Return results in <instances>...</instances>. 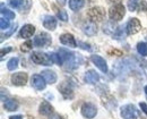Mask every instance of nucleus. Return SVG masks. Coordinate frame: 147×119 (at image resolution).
<instances>
[{
	"instance_id": "obj_24",
	"label": "nucleus",
	"mask_w": 147,
	"mask_h": 119,
	"mask_svg": "<svg viewBox=\"0 0 147 119\" xmlns=\"http://www.w3.org/2000/svg\"><path fill=\"white\" fill-rule=\"evenodd\" d=\"M1 15H2V17H6L7 20H9L15 18V13L9 10V9H7V8H5L3 3H1Z\"/></svg>"
},
{
	"instance_id": "obj_3",
	"label": "nucleus",
	"mask_w": 147,
	"mask_h": 119,
	"mask_svg": "<svg viewBox=\"0 0 147 119\" xmlns=\"http://www.w3.org/2000/svg\"><path fill=\"white\" fill-rule=\"evenodd\" d=\"M87 17L91 22H94V23L102 22L105 18V9L101 6H95L87 11Z\"/></svg>"
},
{
	"instance_id": "obj_8",
	"label": "nucleus",
	"mask_w": 147,
	"mask_h": 119,
	"mask_svg": "<svg viewBox=\"0 0 147 119\" xmlns=\"http://www.w3.org/2000/svg\"><path fill=\"white\" fill-rule=\"evenodd\" d=\"M27 79H28L27 73L18 72V73H15L11 75L10 80H11L13 85H15V86H24L27 83Z\"/></svg>"
},
{
	"instance_id": "obj_1",
	"label": "nucleus",
	"mask_w": 147,
	"mask_h": 119,
	"mask_svg": "<svg viewBox=\"0 0 147 119\" xmlns=\"http://www.w3.org/2000/svg\"><path fill=\"white\" fill-rule=\"evenodd\" d=\"M31 59L36 65H42V66H51L53 62L50 58V55L41 52V51H33L31 55Z\"/></svg>"
},
{
	"instance_id": "obj_27",
	"label": "nucleus",
	"mask_w": 147,
	"mask_h": 119,
	"mask_svg": "<svg viewBox=\"0 0 147 119\" xmlns=\"http://www.w3.org/2000/svg\"><path fill=\"white\" fill-rule=\"evenodd\" d=\"M50 58H51L53 64H57V65H59V66H62V65H63V61H62V59H61V57H60L59 53H55V52L50 53Z\"/></svg>"
},
{
	"instance_id": "obj_36",
	"label": "nucleus",
	"mask_w": 147,
	"mask_h": 119,
	"mask_svg": "<svg viewBox=\"0 0 147 119\" xmlns=\"http://www.w3.org/2000/svg\"><path fill=\"white\" fill-rule=\"evenodd\" d=\"M11 50H13V48H10V47H8V48H6V49L2 48V49H1V53H0V55H1V58H2L5 55H7L8 52H10Z\"/></svg>"
},
{
	"instance_id": "obj_35",
	"label": "nucleus",
	"mask_w": 147,
	"mask_h": 119,
	"mask_svg": "<svg viewBox=\"0 0 147 119\" xmlns=\"http://www.w3.org/2000/svg\"><path fill=\"white\" fill-rule=\"evenodd\" d=\"M78 47H79V48H82V49H84V50H87V51H92V48H91V45H90L88 43H85V42H83V41H78Z\"/></svg>"
},
{
	"instance_id": "obj_43",
	"label": "nucleus",
	"mask_w": 147,
	"mask_h": 119,
	"mask_svg": "<svg viewBox=\"0 0 147 119\" xmlns=\"http://www.w3.org/2000/svg\"><path fill=\"white\" fill-rule=\"evenodd\" d=\"M144 91H145V93L147 94V85L145 86V87H144Z\"/></svg>"
},
{
	"instance_id": "obj_23",
	"label": "nucleus",
	"mask_w": 147,
	"mask_h": 119,
	"mask_svg": "<svg viewBox=\"0 0 147 119\" xmlns=\"http://www.w3.org/2000/svg\"><path fill=\"white\" fill-rule=\"evenodd\" d=\"M85 5V0H69V8L73 11L80 10Z\"/></svg>"
},
{
	"instance_id": "obj_34",
	"label": "nucleus",
	"mask_w": 147,
	"mask_h": 119,
	"mask_svg": "<svg viewBox=\"0 0 147 119\" xmlns=\"http://www.w3.org/2000/svg\"><path fill=\"white\" fill-rule=\"evenodd\" d=\"M16 28H17V24H15V25H14V26H13V27L7 32V33H6V34H2V35H1V41H3L5 38L7 39V38H9L10 35H13V34H14V32L16 31Z\"/></svg>"
},
{
	"instance_id": "obj_32",
	"label": "nucleus",
	"mask_w": 147,
	"mask_h": 119,
	"mask_svg": "<svg viewBox=\"0 0 147 119\" xmlns=\"http://www.w3.org/2000/svg\"><path fill=\"white\" fill-rule=\"evenodd\" d=\"M139 0H128V8L130 11H136Z\"/></svg>"
},
{
	"instance_id": "obj_22",
	"label": "nucleus",
	"mask_w": 147,
	"mask_h": 119,
	"mask_svg": "<svg viewBox=\"0 0 147 119\" xmlns=\"http://www.w3.org/2000/svg\"><path fill=\"white\" fill-rule=\"evenodd\" d=\"M118 30V27L114 25V22H107L104 25H103V32L107 33V34H110L113 37V34L115 33V31Z\"/></svg>"
},
{
	"instance_id": "obj_25",
	"label": "nucleus",
	"mask_w": 147,
	"mask_h": 119,
	"mask_svg": "<svg viewBox=\"0 0 147 119\" xmlns=\"http://www.w3.org/2000/svg\"><path fill=\"white\" fill-rule=\"evenodd\" d=\"M137 51L142 57H147V43L146 42H139L137 44Z\"/></svg>"
},
{
	"instance_id": "obj_10",
	"label": "nucleus",
	"mask_w": 147,
	"mask_h": 119,
	"mask_svg": "<svg viewBox=\"0 0 147 119\" xmlns=\"http://www.w3.org/2000/svg\"><path fill=\"white\" fill-rule=\"evenodd\" d=\"M91 60L102 73H104V74L108 73V70H109L108 69V64H107L104 58H102L101 56H97V55H93V56H91Z\"/></svg>"
},
{
	"instance_id": "obj_5",
	"label": "nucleus",
	"mask_w": 147,
	"mask_h": 119,
	"mask_svg": "<svg viewBox=\"0 0 147 119\" xmlns=\"http://www.w3.org/2000/svg\"><path fill=\"white\" fill-rule=\"evenodd\" d=\"M80 112L85 118L93 119L97 115V108L95 104H93L91 102H85L80 108Z\"/></svg>"
},
{
	"instance_id": "obj_7",
	"label": "nucleus",
	"mask_w": 147,
	"mask_h": 119,
	"mask_svg": "<svg viewBox=\"0 0 147 119\" xmlns=\"http://www.w3.org/2000/svg\"><path fill=\"white\" fill-rule=\"evenodd\" d=\"M33 42H34V45H35L36 48H43V47L50 45L51 42H52V39H51V37H50L48 33L42 32V33H40L38 35H36V37L34 38Z\"/></svg>"
},
{
	"instance_id": "obj_33",
	"label": "nucleus",
	"mask_w": 147,
	"mask_h": 119,
	"mask_svg": "<svg viewBox=\"0 0 147 119\" xmlns=\"http://www.w3.org/2000/svg\"><path fill=\"white\" fill-rule=\"evenodd\" d=\"M9 26H10L9 20H7V18H5V17H1V20H0V27H1V30L5 31V30L9 28Z\"/></svg>"
},
{
	"instance_id": "obj_41",
	"label": "nucleus",
	"mask_w": 147,
	"mask_h": 119,
	"mask_svg": "<svg viewBox=\"0 0 147 119\" xmlns=\"http://www.w3.org/2000/svg\"><path fill=\"white\" fill-rule=\"evenodd\" d=\"M9 119H23V116H20V115H17V116H11V117H9Z\"/></svg>"
},
{
	"instance_id": "obj_37",
	"label": "nucleus",
	"mask_w": 147,
	"mask_h": 119,
	"mask_svg": "<svg viewBox=\"0 0 147 119\" xmlns=\"http://www.w3.org/2000/svg\"><path fill=\"white\" fill-rule=\"evenodd\" d=\"M139 107H140V109L143 110V112L147 116V104L146 103H145V102H140V103H139Z\"/></svg>"
},
{
	"instance_id": "obj_38",
	"label": "nucleus",
	"mask_w": 147,
	"mask_h": 119,
	"mask_svg": "<svg viewBox=\"0 0 147 119\" xmlns=\"http://www.w3.org/2000/svg\"><path fill=\"white\" fill-rule=\"evenodd\" d=\"M140 10L147 11V2L146 1H142V2H140Z\"/></svg>"
},
{
	"instance_id": "obj_42",
	"label": "nucleus",
	"mask_w": 147,
	"mask_h": 119,
	"mask_svg": "<svg viewBox=\"0 0 147 119\" xmlns=\"http://www.w3.org/2000/svg\"><path fill=\"white\" fill-rule=\"evenodd\" d=\"M66 1H67V0H57V2H58L60 6H63V5H66Z\"/></svg>"
},
{
	"instance_id": "obj_29",
	"label": "nucleus",
	"mask_w": 147,
	"mask_h": 119,
	"mask_svg": "<svg viewBox=\"0 0 147 119\" xmlns=\"http://www.w3.org/2000/svg\"><path fill=\"white\" fill-rule=\"evenodd\" d=\"M33 44H34V42H32L31 40H28V41H26L24 44H22L20 50H22L23 52H28V51H31V50H32Z\"/></svg>"
},
{
	"instance_id": "obj_30",
	"label": "nucleus",
	"mask_w": 147,
	"mask_h": 119,
	"mask_svg": "<svg viewBox=\"0 0 147 119\" xmlns=\"http://www.w3.org/2000/svg\"><path fill=\"white\" fill-rule=\"evenodd\" d=\"M125 30H126V27H123V26H118V30H117L115 33L113 34V39L119 40V39H121V38H123V37H125V33H123Z\"/></svg>"
},
{
	"instance_id": "obj_16",
	"label": "nucleus",
	"mask_w": 147,
	"mask_h": 119,
	"mask_svg": "<svg viewBox=\"0 0 147 119\" xmlns=\"http://www.w3.org/2000/svg\"><path fill=\"white\" fill-rule=\"evenodd\" d=\"M58 53L60 55L61 59L63 61V65L70 62V61L76 57V53H75V52H71V51H69V50H67V49H63V48H61Z\"/></svg>"
},
{
	"instance_id": "obj_11",
	"label": "nucleus",
	"mask_w": 147,
	"mask_h": 119,
	"mask_svg": "<svg viewBox=\"0 0 147 119\" xmlns=\"http://www.w3.org/2000/svg\"><path fill=\"white\" fill-rule=\"evenodd\" d=\"M59 91L65 99H73L74 98V89L71 84L68 82H62V84L59 86Z\"/></svg>"
},
{
	"instance_id": "obj_14",
	"label": "nucleus",
	"mask_w": 147,
	"mask_h": 119,
	"mask_svg": "<svg viewBox=\"0 0 147 119\" xmlns=\"http://www.w3.org/2000/svg\"><path fill=\"white\" fill-rule=\"evenodd\" d=\"M83 32H84V34H86V35H88V37H93V35H95L96 33H97V25H96V23H94V22H86V23H84V25H83Z\"/></svg>"
},
{
	"instance_id": "obj_39",
	"label": "nucleus",
	"mask_w": 147,
	"mask_h": 119,
	"mask_svg": "<svg viewBox=\"0 0 147 119\" xmlns=\"http://www.w3.org/2000/svg\"><path fill=\"white\" fill-rule=\"evenodd\" d=\"M49 119H61V117H60V115H58V114H52V115L49 117Z\"/></svg>"
},
{
	"instance_id": "obj_2",
	"label": "nucleus",
	"mask_w": 147,
	"mask_h": 119,
	"mask_svg": "<svg viewBox=\"0 0 147 119\" xmlns=\"http://www.w3.org/2000/svg\"><path fill=\"white\" fill-rule=\"evenodd\" d=\"M126 15V7L121 3L112 6L109 10V17L112 22H119Z\"/></svg>"
},
{
	"instance_id": "obj_18",
	"label": "nucleus",
	"mask_w": 147,
	"mask_h": 119,
	"mask_svg": "<svg viewBox=\"0 0 147 119\" xmlns=\"http://www.w3.org/2000/svg\"><path fill=\"white\" fill-rule=\"evenodd\" d=\"M43 26H44L47 30H49V31H55V28H57V20H55V17L51 16V15L44 16Z\"/></svg>"
},
{
	"instance_id": "obj_6",
	"label": "nucleus",
	"mask_w": 147,
	"mask_h": 119,
	"mask_svg": "<svg viewBox=\"0 0 147 119\" xmlns=\"http://www.w3.org/2000/svg\"><path fill=\"white\" fill-rule=\"evenodd\" d=\"M142 30V23L140 20L136 17L130 18L126 25V33L127 35H134L136 33H138Z\"/></svg>"
},
{
	"instance_id": "obj_20",
	"label": "nucleus",
	"mask_w": 147,
	"mask_h": 119,
	"mask_svg": "<svg viewBox=\"0 0 147 119\" xmlns=\"http://www.w3.org/2000/svg\"><path fill=\"white\" fill-rule=\"evenodd\" d=\"M82 62H83V57L77 53L76 57L74 58V60H71L69 64H66V65H65V68H66L67 70H73V69L78 68V67L82 65Z\"/></svg>"
},
{
	"instance_id": "obj_13",
	"label": "nucleus",
	"mask_w": 147,
	"mask_h": 119,
	"mask_svg": "<svg viewBox=\"0 0 147 119\" xmlns=\"http://www.w3.org/2000/svg\"><path fill=\"white\" fill-rule=\"evenodd\" d=\"M35 33V27L32 24H26L24 25L20 31H19V38L22 39H30L31 37H33V34Z\"/></svg>"
},
{
	"instance_id": "obj_4",
	"label": "nucleus",
	"mask_w": 147,
	"mask_h": 119,
	"mask_svg": "<svg viewBox=\"0 0 147 119\" xmlns=\"http://www.w3.org/2000/svg\"><path fill=\"white\" fill-rule=\"evenodd\" d=\"M120 115L123 119H137L138 118V110L134 104L129 103V104H125L120 108Z\"/></svg>"
},
{
	"instance_id": "obj_28",
	"label": "nucleus",
	"mask_w": 147,
	"mask_h": 119,
	"mask_svg": "<svg viewBox=\"0 0 147 119\" xmlns=\"http://www.w3.org/2000/svg\"><path fill=\"white\" fill-rule=\"evenodd\" d=\"M7 1H8V5L15 9H19L24 5V0H7Z\"/></svg>"
},
{
	"instance_id": "obj_19",
	"label": "nucleus",
	"mask_w": 147,
	"mask_h": 119,
	"mask_svg": "<svg viewBox=\"0 0 147 119\" xmlns=\"http://www.w3.org/2000/svg\"><path fill=\"white\" fill-rule=\"evenodd\" d=\"M41 74L44 77V79L47 80L48 84H55V82H57V79H58L57 74L53 70H51V69H44V70H42Z\"/></svg>"
},
{
	"instance_id": "obj_31",
	"label": "nucleus",
	"mask_w": 147,
	"mask_h": 119,
	"mask_svg": "<svg viewBox=\"0 0 147 119\" xmlns=\"http://www.w3.org/2000/svg\"><path fill=\"white\" fill-rule=\"evenodd\" d=\"M57 17L59 18L60 20H62V22H67L68 20V15H67V11L66 10H59L58 13H57Z\"/></svg>"
},
{
	"instance_id": "obj_15",
	"label": "nucleus",
	"mask_w": 147,
	"mask_h": 119,
	"mask_svg": "<svg viewBox=\"0 0 147 119\" xmlns=\"http://www.w3.org/2000/svg\"><path fill=\"white\" fill-rule=\"evenodd\" d=\"M84 79L87 84H96L100 80V75L94 70V69H90L85 73Z\"/></svg>"
},
{
	"instance_id": "obj_40",
	"label": "nucleus",
	"mask_w": 147,
	"mask_h": 119,
	"mask_svg": "<svg viewBox=\"0 0 147 119\" xmlns=\"http://www.w3.org/2000/svg\"><path fill=\"white\" fill-rule=\"evenodd\" d=\"M122 0H108V2H110V3H115V5H118V3H120Z\"/></svg>"
},
{
	"instance_id": "obj_21",
	"label": "nucleus",
	"mask_w": 147,
	"mask_h": 119,
	"mask_svg": "<svg viewBox=\"0 0 147 119\" xmlns=\"http://www.w3.org/2000/svg\"><path fill=\"white\" fill-rule=\"evenodd\" d=\"M18 107H19L18 102L14 99H8L3 103V108L7 111H15V110L18 109Z\"/></svg>"
},
{
	"instance_id": "obj_9",
	"label": "nucleus",
	"mask_w": 147,
	"mask_h": 119,
	"mask_svg": "<svg viewBox=\"0 0 147 119\" xmlns=\"http://www.w3.org/2000/svg\"><path fill=\"white\" fill-rule=\"evenodd\" d=\"M31 84H32V86L37 90V91H42V90H44L45 89V86H47V80L44 79V77L42 76V75H38V74H35V75H33L32 76V78H31Z\"/></svg>"
},
{
	"instance_id": "obj_17",
	"label": "nucleus",
	"mask_w": 147,
	"mask_h": 119,
	"mask_svg": "<svg viewBox=\"0 0 147 119\" xmlns=\"http://www.w3.org/2000/svg\"><path fill=\"white\" fill-rule=\"evenodd\" d=\"M38 112L42 116H51L53 114V108L48 101H43L38 107Z\"/></svg>"
},
{
	"instance_id": "obj_12",
	"label": "nucleus",
	"mask_w": 147,
	"mask_h": 119,
	"mask_svg": "<svg viewBox=\"0 0 147 119\" xmlns=\"http://www.w3.org/2000/svg\"><path fill=\"white\" fill-rule=\"evenodd\" d=\"M59 41H60V43H62L63 45L69 47V48H76V47H78V43L76 42V40H75L73 34H70V33H63V34H61L60 38H59Z\"/></svg>"
},
{
	"instance_id": "obj_26",
	"label": "nucleus",
	"mask_w": 147,
	"mask_h": 119,
	"mask_svg": "<svg viewBox=\"0 0 147 119\" xmlns=\"http://www.w3.org/2000/svg\"><path fill=\"white\" fill-rule=\"evenodd\" d=\"M18 61L19 59L17 57H14V58H11V59L8 60V62H7V68H8V70H15L17 67H18Z\"/></svg>"
}]
</instances>
